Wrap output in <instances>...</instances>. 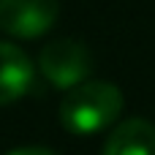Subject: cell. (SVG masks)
<instances>
[{
  "label": "cell",
  "instance_id": "cell-6",
  "mask_svg": "<svg viewBox=\"0 0 155 155\" xmlns=\"http://www.w3.org/2000/svg\"><path fill=\"white\" fill-rule=\"evenodd\" d=\"M5 155H57V153L49 150V147H16V150H11Z\"/></svg>",
  "mask_w": 155,
  "mask_h": 155
},
{
  "label": "cell",
  "instance_id": "cell-1",
  "mask_svg": "<svg viewBox=\"0 0 155 155\" xmlns=\"http://www.w3.org/2000/svg\"><path fill=\"white\" fill-rule=\"evenodd\" d=\"M123 112V93L112 82L90 79L65 93L60 104V123L74 136H90L109 128Z\"/></svg>",
  "mask_w": 155,
  "mask_h": 155
},
{
  "label": "cell",
  "instance_id": "cell-3",
  "mask_svg": "<svg viewBox=\"0 0 155 155\" xmlns=\"http://www.w3.org/2000/svg\"><path fill=\"white\" fill-rule=\"evenodd\" d=\"M60 14V0H0V30L14 38L44 35Z\"/></svg>",
  "mask_w": 155,
  "mask_h": 155
},
{
  "label": "cell",
  "instance_id": "cell-2",
  "mask_svg": "<svg viewBox=\"0 0 155 155\" xmlns=\"http://www.w3.org/2000/svg\"><path fill=\"white\" fill-rule=\"evenodd\" d=\"M41 74L49 84L60 90H74L84 82H90L93 74V57L90 49L76 38H54L41 49L38 57Z\"/></svg>",
  "mask_w": 155,
  "mask_h": 155
},
{
  "label": "cell",
  "instance_id": "cell-5",
  "mask_svg": "<svg viewBox=\"0 0 155 155\" xmlns=\"http://www.w3.org/2000/svg\"><path fill=\"white\" fill-rule=\"evenodd\" d=\"M104 155H155V125L142 117L120 123L109 134Z\"/></svg>",
  "mask_w": 155,
  "mask_h": 155
},
{
  "label": "cell",
  "instance_id": "cell-4",
  "mask_svg": "<svg viewBox=\"0 0 155 155\" xmlns=\"http://www.w3.org/2000/svg\"><path fill=\"white\" fill-rule=\"evenodd\" d=\"M33 84V63L30 57L8 44L0 41V106L19 101Z\"/></svg>",
  "mask_w": 155,
  "mask_h": 155
}]
</instances>
